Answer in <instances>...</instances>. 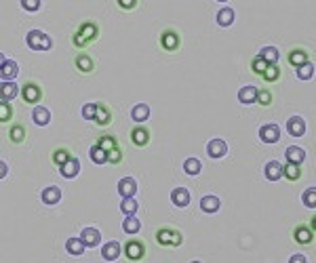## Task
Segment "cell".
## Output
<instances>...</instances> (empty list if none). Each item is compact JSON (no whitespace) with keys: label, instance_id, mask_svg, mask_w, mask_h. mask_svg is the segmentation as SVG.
Listing matches in <instances>:
<instances>
[{"label":"cell","instance_id":"26","mask_svg":"<svg viewBox=\"0 0 316 263\" xmlns=\"http://www.w3.org/2000/svg\"><path fill=\"white\" fill-rule=\"evenodd\" d=\"M95 145H99L102 149L110 152L112 147H116V145H120V143H118V137H114V135H110V133H99V135L95 137Z\"/></svg>","mask_w":316,"mask_h":263},{"label":"cell","instance_id":"3","mask_svg":"<svg viewBox=\"0 0 316 263\" xmlns=\"http://www.w3.org/2000/svg\"><path fill=\"white\" fill-rule=\"evenodd\" d=\"M154 240L161 246L171 248V246H179L183 242V234H181V230H177L173 226H161L154 232Z\"/></svg>","mask_w":316,"mask_h":263},{"label":"cell","instance_id":"17","mask_svg":"<svg viewBox=\"0 0 316 263\" xmlns=\"http://www.w3.org/2000/svg\"><path fill=\"white\" fill-rule=\"evenodd\" d=\"M287 133L291 137H304L306 135V120L301 116H293L287 120Z\"/></svg>","mask_w":316,"mask_h":263},{"label":"cell","instance_id":"40","mask_svg":"<svg viewBox=\"0 0 316 263\" xmlns=\"http://www.w3.org/2000/svg\"><path fill=\"white\" fill-rule=\"evenodd\" d=\"M232 21H234V11L230 7H222L217 13V23L222 27H228V25H232Z\"/></svg>","mask_w":316,"mask_h":263},{"label":"cell","instance_id":"4","mask_svg":"<svg viewBox=\"0 0 316 263\" xmlns=\"http://www.w3.org/2000/svg\"><path fill=\"white\" fill-rule=\"evenodd\" d=\"M124 257L129 259V261H143L148 257V244L143 242L141 238H137V236H133V238H129L127 242H124Z\"/></svg>","mask_w":316,"mask_h":263},{"label":"cell","instance_id":"23","mask_svg":"<svg viewBox=\"0 0 316 263\" xmlns=\"http://www.w3.org/2000/svg\"><path fill=\"white\" fill-rule=\"evenodd\" d=\"M264 175H266L268 181H278V179L282 177V164H280L278 160H270V162H266Z\"/></svg>","mask_w":316,"mask_h":263},{"label":"cell","instance_id":"8","mask_svg":"<svg viewBox=\"0 0 316 263\" xmlns=\"http://www.w3.org/2000/svg\"><path fill=\"white\" fill-rule=\"evenodd\" d=\"M129 139L135 147H146L152 141V131L146 127V124H135V127L129 131Z\"/></svg>","mask_w":316,"mask_h":263},{"label":"cell","instance_id":"12","mask_svg":"<svg viewBox=\"0 0 316 263\" xmlns=\"http://www.w3.org/2000/svg\"><path fill=\"white\" fill-rule=\"evenodd\" d=\"M7 137L13 145H23L27 141V129L23 122H11L7 129Z\"/></svg>","mask_w":316,"mask_h":263},{"label":"cell","instance_id":"9","mask_svg":"<svg viewBox=\"0 0 316 263\" xmlns=\"http://www.w3.org/2000/svg\"><path fill=\"white\" fill-rule=\"evenodd\" d=\"M76 32H78L84 40H87L89 45H93V43H97V40H99V36H102V27H99L97 21L87 19V21H82V23L76 27Z\"/></svg>","mask_w":316,"mask_h":263},{"label":"cell","instance_id":"47","mask_svg":"<svg viewBox=\"0 0 316 263\" xmlns=\"http://www.w3.org/2000/svg\"><path fill=\"white\" fill-rule=\"evenodd\" d=\"M316 187H310L304 192V206H308V209H314L316 206Z\"/></svg>","mask_w":316,"mask_h":263},{"label":"cell","instance_id":"21","mask_svg":"<svg viewBox=\"0 0 316 263\" xmlns=\"http://www.w3.org/2000/svg\"><path fill=\"white\" fill-rule=\"evenodd\" d=\"M40 200L45 202L47 206L59 204V200H61V190H59V187H55V185L45 187V190H42V194H40Z\"/></svg>","mask_w":316,"mask_h":263},{"label":"cell","instance_id":"15","mask_svg":"<svg viewBox=\"0 0 316 263\" xmlns=\"http://www.w3.org/2000/svg\"><path fill=\"white\" fill-rule=\"evenodd\" d=\"M260 78H262V82H264L266 87H270V85H276V82H280V78H282V67H280L278 63H274V65H268Z\"/></svg>","mask_w":316,"mask_h":263},{"label":"cell","instance_id":"37","mask_svg":"<svg viewBox=\"0 0 316 263\" xmlns=\"http://www.w3.org/2000/svg\"><path fill=\"white\" fill-rule=\"evenodd\" d=\"M122 162H124V147H120V145L112 147L108 152V164L110 167H118V164H122Z\"/></svg>","mask_w":316,"mask_h":263},{"label":"cell","instance_id":"30","mask_svg":"<svg viewBox=\"0 0 316 263\" xmlns=\"http://www.w3.org/2000/svg\"><path fill=\"white\" fill-rule=\"evenodd\" d=\"M32 120H34V124H38V127H47V124L51 122V112L47 107L36 105L34 112H32Z\"/></svg>","mask_w":316,"mask_h":263},{"label":"cell","instance_id":"13","mask_svg":"<svg viewBox=\"0 0 316 263\" xmlns=\"http://www.w3.org/2000/svg\"><path fill=\"white\" fill-rule=\"evenodd\" d=\"M72 158H74V152H72V147H68V145L55 147L51 152V162H53V167H57V169H61L64 164L70 162Z\"/></svg>","mask_w":316,"mask_h":263},{"label":"cell","instance_id":"5","mask_svg":"<svg viewBox=\"0 0 316 263\" xmlns=\"http://www.w3.org/2000/svg\"><path fill=\"white\" fill-rule=\"evenodd\" d=\"M74 70L78 74H82V76H91L97 70V61H95V57L91 53L80 51V53L74 55Z\"/></svg>","mask_w":316,"mask_h":263},{"label":"cell","instance_id":"28","mask_svg":"<svg viewBox=\"0 0 316 263\" xmlns=\"http://www.w3.org/2000/svg\"><path fill=\"white\" fill-rule=\"evenodd\" d=\"M120 251H122V246H120V242H116V240H112V242L104 244V251H102V257H104L106 261H114V259H118V257H120Z\"/></svg>","mask_w":316,"mask_h":263},{"label":"cell","instance_id":"36","mask_svg":"<svg viewBox=\"0 0 316 263\" xmlns=\"http://www.w3.org/2000/svg\"><path fill=\"white\" fill-rule=\"evenodd\" d=\"M122 230H124V234H139L141 221L135 215H127L124 221H122Z\"/></svg>","mask_w":316,"mask_h":263},{"label":"cell","instance_id":"45","mask_svg":"<svg viewBox=\"0 0 316 263\" xmlns=\"http://www.w3.org/2000/svg\"><path fill=\"white\" fill-rule=\"evenodd\" d=\"M70 43H72V47H74V49H76L78 53H80V51H84V49H89V47H91V45H89V43H87V40H84V38H82V36H80L78 32H74V34H72V36H70Z\"/></svg>","mask_w":316,"mask_h":263},{"label":"cell","instance_id":"33","mask_svg":"<svg viewBox=\"0 0 316 263\" xmlns=\"http://www.w3.org/2000/svg\"><path fill=\"white\" fill-rule=\"evenodd\" d=\"M15 118V105L11 101H0V122L7 124V122H13Z\"/></svg>","mask_w":316,"mask_h":263},{"label":"cell","instance_id":"11","mask_svg":"<svg viewBox=\"0 0 316 263\" xmlns=\"http://www.w3.org/2000/svg\"><path fill=\"white\" fill-rule=\"evenodd\" d=\"M99 129H108L112 127L114 122V112L112 107L106 103V101H97V114H95V120H93Z\"/></svg>","mask_w":316,"mask_h":263},{"label":"cell","instance_id":"27","mask_svg":"<svg viewBox=\"0 0 316 263\" xmlns=\"http://www.w3.org/2000/svg\"><path fill=\"white\" fill-rule=\"evenodd\" d=\"M59 173H61V177H66V179H74V177L80 173V160H78V156H74L70 162H66L64 167L59 169Z\"/></svg>","mask_w":316,"mask_h":263},{"label":"cell","instance_id":"2","mask_svg":"<svg viewBox=\"0 0 316 263\" xmlns=\"http://www.w3.org/2000/svg\"><path fill=\"white\" fill-rule=\"evenodd\" d=\"M19 93H21V101L25 105H32V107L40 105L42 99H45V87H42L38 80H25L23 87L19 89Z\"/></svg>","mask_w":316,"mask_h":263},{"label":"cell","instance_id":"42","mask_svg":"<svg viewBox=\"0 0 316 263\" xmlns=\"http://www.w3.org/2000/svg\"><path fill=\"white\" fill-rule=\"evenodd\" d=\"M183 171H185V175H198L200 171H203V164H200V160L198 158H188L183 162Z\"/></svg>","mask_w":316,"mask_h":263},{"label":"cell","instance_id":"14","mask_svg":"<svg viewBox=\"0 0 316 263\" xmlns=\"http://www.w3.org/2000/svg\"><path fill=\"white\" fill-rule=\"evenodd\" d=\"M260 139L264 143H278L280 139V129L278 124H264V127H260Z\"/></svg>","mask_w":316,"mask_h":263},{"label":"cell","instance_id":"22","mask_svg":"<svg viewBox=\"0 0 316 263\" xmlns=\"http://www.w3.org/2000/svg\"><path fill=\"white\" fill-rule=\"evenodd\" d=\"M285 158H287V162H291V164H301L306 160V149L299 147V145H289L285 149Z\"/></svg>","mask_w":316,"mask_h":263},{"label":"cell","instance_id":"29","mask_svg":"<svg viewBox=\"0 0 316 263\" xmlns=\"http://www.w3.org/2000/svg\"><path fill=\"white\" fill-rule=\"evenodd\" d=\"M80 238L87 246H97L99 240H102V234H99L97 228H84L82 234H80Z\"/></svg>","mask_w":316,"mask_h":263},{"label":"cell","instance_id":"35","mask_svg":"<svg viewBox=\"0 0 316 263\" xmlns=\"http://www.w3.org/2000/svg\"><path fill=\"white\" fill-rule=\"evenodd\" d=\"M84 248H87V244L82 242V238H68V242H66V251L70 253V255H82L84 253Z\"/></svg>","mask_w":316,"mask_h":263},{"label":"cell","instance_id":"6","mask_svg":"<svg viewBox=\"0 0 316 263\" xmlns=\"http://www.w3.org/2000/svg\"><path fill=\"white\" fill-rule=\"evenodd\" d=\"M25 43L32 51H49L51 49V38L42 30H30L25 36Z\"/></svg>","mask_w":316,"mask_h":263},{"label":"cell","instance_id":"20","mask_svg":"<svg viewBox=\"0 0 316 263\" xmlns=\"http://www.w3.org/2000/svg\"><path fill=\"white\" fill-rule=\"evenodd\" d=\"M135 192H137V181L133 177H124L118 181V194L122 198H133Z\"/></svg>","mask_w":316,"mask_h":263},{"label":"cell","instance_id":"18","mask_svg":"<svg viewBox=\"0 0 316 263\" xmlns=\"http://www.w3.org/2000/svg\"><path fill=\"white\" fill-rule=\"evenodd\" d=\"M282 177H285L289 183H295V181H299V179L304 177V169H301V164L287 162V164H282Z\"/></svg>","mask_w":316,"mask_h":263},{"label":"cell","instance_id":"16","mask_svg":"<svg viewBox=\"0 0 316 263\" xmlns=\"http://www.w3.org/2000/svg\"><path fill=\"white\" fill-rule=\"evenodd\" d=\"M207 154L209 158H215V160H219L228 154V143L224 139H211L207 143Z\"/></svg>","mask_w":316,"mask_h":263},{"label":"cell","instance_id":"19","mask_svg":"<svg viewBox=\"0 0 316 263\" xmlns=\"http://www.w3.org/2000/svg\"><path fill=\"white\" fill-rule=\"evenodd\" d=\"M190 200H192V196L185 187H175L173 192H171V202H173L175 206H179V209H185V206L190 204Z\"/></svg>","mask_w":316,"mask_h":263},{"label":"cell","instance_id":"38","mask_svg":"<svg viewBox=\"0 0 316 263\" xmlns=\"http://www.w3.org/2000/svg\"><path fill=\"white\" fill-rule=\"evenodd\" d=\"M131 116H133V120H135L137 124H143V122H146V120L150 118V107H148L146 103H139V105L133 107Z\"/></svg>","mask_w":316,"mask_h":263},{"label":"cell","instance_id":"44","mask_svg":"<svg viewBox=\"0 0 316 263\" xmlns=\"http://www.w3.org/2000/svg\"><path fill=\"white\" fill-rule=\"evenodd\" d=\"M137 209H139L137 200H133V198H122V202H120V211H122L124 215H135Z\"/></svg>","mask_w":316,"mask_h":263},{"label":"cell","instance_id":"31","mask_svg":"<svg viewBox=\"0 0 316 263\" xmlns=\"http://www.w3.org/2000/svg\"><path fill=\"white\" fill-rule=\"evenodd\" d=\"M260 57L268 63V65H274V63H278V59H280V53H278V49L276 47H264V49H260Z\"/></svg>","mask_w":316,"mask_h":263},{"label":"cell","instance_id":"32","mask_svg":"<svg viewBox=\"0 0 316 263\" xmlns=\"http://www.w3.org/2000/svg\"><path fill=\"white\" fill-rule=\"evenodd\" d=\"M255 99H257V87H242L238 91V101L240 103L251 105V103H255Z\"/></svg>","mask_w":316,"mask_h":263},{"label":"cell","instance_id":"1","mask_svg":"<svg viewBox=\"0 0 316 263\" xmlns=\"http://www.w3.org/2000/svg\"><path fill=\"white\" fill-rule=\"evenodd\" d=\"M181 45H183V40H181V34L177 27L167 25L158 32V49L165 55H177L181 51Z\"/></svg>","mask_w":316,"mask_h":263},{"label":"cell","instance_id":"25","mask_svg":"<svg viewBox=\"0 0 316 263\" xmlns=\"http://www.w3.org/2000/svg\"><path fill=\"white\" fill-rule=\"evenodd\" d=\"M222 206V200L217 196H213V194H207V196H203V200H200V211L203 213H217Z\"/></svg>","mask_w":316,"mask_h":263},{"label":"cell","instance_id":"43","mask_svg":"<svg viewBox=\"0 0 316 263\" xmlns=\"http://www.w3.org/2000/svg\"><path fill=\"white\" fill-rule=\"evenodd\" d=\"M15 95H17V85H15V82H3V89H0V97H3V101H11Z\"/></svg>","mask_w":316,"mask_h":263},{"label":"cell","instance_id":"10","mask_svg":"<svg viewBox=\"0 0 316 263\" xmlns=\"http://www.w3.org/2000/svg\"><path fill=\"white\" fill-rule=\"evenodd\" d=\"M287 63H289L291 67H301L304 63H308V61H312V53L306 49V47H293L289 53H287Z\"/></svg>","mask_w":316,"mask_h":263},{"label":"cell","instance_id":"34","mask_svg":"<svg viewBox=\"0 0 316 263\" xmlns=\"http://www.w3.org/2000/svg\"><path fill=\"white\" fill-rule=\"evenodd\" d=\"M17 72H19V67H17V63L13 59H5L3 61V80L5 82H11L13 78L17 76Z\"/></svg>","mask_w":316,"mask_h":263},{"label":"cell","instance_id":"7","mask_svg":"<svg viewBox=\"0 0 316 263\" xmlns=\"http://www.w3.org/2000/svg\"><path fill=\"white\" fill-rule=\"evenodd\" d=\"M291 238L299 246H310V244H314V238H316L314 228H310L308 223H297L293 228V232H291Z\"/></svg>","mask_w":316,"mask_h":263},{"label":"cell","instance_id":"39","mask_svg":"<svg viewBox=\"0 0 316 263\" xmlns=\"http://www.w3.org/2000/svg\"><path fill=\"white\" fill-rule=\"evenodd\" d=\"M89 158H91L95 164H108V152L93 143L91 149H89Z\"/></svg>","mask_w":316,"mask_h":263},{"label":"cell","instance_id":"48","mask_svg":"<svg viewBox=\"0 0 316 263\" xmlns=\"http://www.w3.org/2000/svg\"><path fill=\"white\" fill-rule=\"evenodd\" d=\"M95 114H97V103H87V105H82V118L95 120Z\"/></svg>","mask_w":316,"mask_h":263},{"label":"cell","instance_id":"46","mask_svg":"<svg viewBox=\"0 0 316 263\" xmlns=\"http://www.w3.org/2000/svg\"><path fill=\"white\" fill-rule=\"evenodd\" d=\"M314 76V65H312V61H308V63H304L301 67H297V78L299 80H310Z\"/></svg>","mask_w":316,"mask_h":263},{"label":"cell","instance_id":"41","mask_svg":"<svg viewBox=\"0 0 316 263\" xmlns=\"http://www.w3.org/2000/svg\"><path fill=\"white\" fill-rule=\"evenodd\" d=\"M266 67H268V63L260 57V55H255V57L249 61V70H251V74H253V76H262Z\"/></svg>","mask_w":316,"mask_h":263},{"label":"cell","instance_id":"50","mask_svg":"<svg viewBox=\"0 0 316 263\" xmlns=\"http://www.w3.org/2000/svg\"><path fill=\"white\" fill-rule=\"evenodd\" d=\"M21 7L27 11H36V9H40V0H23Z\"/></svg>","mask_w":316,"mask_h":263},{"label":"cell","instance_id":"24","mask_svg":"<svg viewBox=\"0 0 316 263\" xmlns=\"http://www.w3.org/2000/svg\"><path fill=\"white\" fill-rule=\"evenodd\" d=\"M274 99H276V95H274V91H272V89H268V87L257 89V99H255V103L260 105V107H272Z\"/></svg>","mask_w":316,"mask_h":263},{"label":"cell","instance_id":"49","mask_svg":"<svg viewBox=\"0 0 316 263\" xmlns=\"http://www.w3.org/2000/svg\"><path fill=\"white\" fill-rule=\"evenodd\" d=\"M116 7H118L120 11H131V9L139 7V3H137V0H118Z\"/></svg>","mask_w":316,"mask_h":263}]
</instances>
